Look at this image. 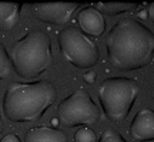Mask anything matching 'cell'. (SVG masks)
I'll use <instances>...</instances> for the list:
<instances>
[{"label": "cell", "mask_w": 154, "mask_h": 142, "mask_svg": "<svg viewBox=\"0 0 154 142\" xmlns=\"http://www.w3.org/2000/svg\"><path fill=\"white\" fill-rule=\"evenodd\" d=\"M74 142H97V135L91 128H80L74 134Z\"/></svg>", "instance_id": "5bb4252c"}, {"label": "cell", "mask_w": 154, "mask_h": 142, "mask_svg": "<svg viewBox=\"0 0 154 142\" xmlns=\"http://www.w3.org/2000/svg\"><path fill=\"white\" fill-rule=\"evenodd\" d=\"M96 77H97L96 71H87V72L83 75V78H84V81L87 82V84H93V82L96 81Z\"/></svg>", "instance_id": "2e32d148"}, {"label": "cell", "mask_w": 154, "mask_h": 142, "mask_svg": "<svg viewBox=\"0 0 154 142\" xmlns=\"http://www.w3.org/2000/svg\"><path fill=\"white\" fill-rule=\"evenodd\" d=\"M149 142H153V141H149Z\"/></svg>", "instance_id": "7402d4cb"}, {"label": "cell", "mask_w": 154, "mask_h": 142, "mask_svg": "<svg viewBox=\"0 0 154 142\" xmlns=\"http://www.w3.org/2000/svg\"><path fill=\"white\" fill-rule=\"evenodd\" d=\"M128 134L134 141L149 142L154 138V112L149 108L140 109L128 126Z\"/></svg>", "instance_id": "ba28073f"}, {"label": "cell", "mask_w": 154, "mask_h": 142, "mask_svg": "<svg viewBox=\"0 0 154 142\" xmlns=\"http://www.w3.org/2000/svg\"><path fill=\"white\" fill-rule=\"evenodd\" d=\"M140 94V87L134 78L109 77L100 82L99 101L107 120L123 122L128 117Z\"/></svg>", "instance_id": "277c9868"}, {"label": "cell", "mask_w": 154, "mask_h": 142, "mask_svg": "<svg viewBox=\"0 0 154 142\" xmlns=\"http://www.w3.org/2000/svg\"><path fill=\"white\" fill-rule=\"evenodd\" d=\"M107 60L119 71H136L153 61L154 34L136 19L119 20L106 36Z\"/></svg>", "instance_id": "6da1fadb"}, {"label": "cell", "mask_w": 154, "mask_h": 142, "mask_svg": "<svg viewBox=\"0 0 154 142\" xmlns=\"http://www.w3.org/2000/svg\"><path fill=\"white\" fill-rule=\"evenodd\" d=\"M11 70L24 80H33L53 64L51 38L42 30H32L10 47Z\"/></svg>", "instance_id": "3957f363"}, {"label": "cell", "mask_w": 154, "mask_h": 142, "mask_svg": "<svg viewBox=\"0 0 154 142\" xmlns=\"http://www.w3.org/2000/svg\"><path fill=\"white\" fill-rule=\"evenodd\" d=\"M24 142H69V137L63 129L40 125L26 132Z\"/></svg>", "instance_id": "30bf717a"}, {"label": "cell", "mask_w": 154, "mask_h": 142, "mask_svg": "<svg viewBox=\"0 0 154 142\" xmlns=\"http://www.w3.org/2000/svg\"><path fill=\"white\" fill-rule=\"evenodd\" d=\"M93 9L99 11L100 14H107V16H117L121 13L130 11L136 7L131 1H99L91 6Z\"/></svg>", "instance_id": "7c38bea8"}, {"label": "cell", "mask_w": 154, "mask_h": 142, "mask_svg": "<svg viewBox=\"0 0 154 142\" xmlns=\"http://www.w3.org/2000/svg\"><path fill=\"white\" fill-rule=\"evenodd\" d=\"M57 121L66 128H87L100 121V108L91 95L80 88L57 105Z\"/></svg>", "instance_id": "8992f818"}, {"label": "cell", "mask_w": 154, "mask_h": 142, "mask_svg": "<svg viewBox=\"0 0 154 142\" xmlns=\"http://www.w3.org/2000/svg\"><path fill=\"white\" fill-rule=\"evenodd\" d=\"M11 71V63L9 58V53L3 44L0 43V81L6 80L7 77L10 75Z\"/></svg>", "instance_id": "4fadbf2b"}, {"label": "cell", "mask_w": 154, "mask_h": 142, "mask_svg": "<svg viewBox=\"0 0 154 142\" xmlns=\"http://www.w3.org/2000/svg\"><path fill=\"white\" fill-rule=\"evenodd\" d=\"M3 129H5V128H3V121H2V115H0V134L3 132Z\"/></svg>", "instance_id": "ffe728a7"}, {"label": "cell", "mask_w": 154, "mask_h": 142, "mask_svg": "<svg viewBox=\"0 0 154 142\" xmlns=\"http://www.w3.org/2000/svg\"><path fill=\"white\" fill-rule=\"evenodd\" d=\"M137 16L140 17V19H147V17H149V14H147V10H138Z\"/></svg>", "instance_id": "d6986e66"}, {"label": "cell", "mask_w": 154, "mask_h": 142, "mask_svg": "<svg viewBox=\"0 0 154 142\" xmlns=\"http://www.w3.org/2000/svg\"><path fill=\"white\" fill-rule=\"evenodd\" d=\"M97 142H127L124 138L121 137V134L119 131H116L113 128H107L101 132L100 138Z\"/></svg>", "instance_id": "9a60e30c"}, {"label": "cell", "mask_w": 154, "mask_h": 142, "mask_svg": "<svg viewBox=\"0 0 154 142\" xmlns=\"http://www.w3.org/2000/svg\"><path fill=\"white\" fill-rule=\"evenodd\" d=\"M79 30L88 37H100L106 30V20L103 14L93 9L91 6H86L77 14Z\"/></svg>", "instance_id": "9c48e42d"}, {"label": "cell", "mask_w": 154, "mask_h": 142, "mask_svg": "<svg viewBox=\"0 0 154 142\" xmlns=\"http://www.w3.org/2000/svg\"><path fill=\"white\" fill-rule=\"evenodd\" d=\"M57 91L53 82H10L3 95L5 117L16 124L37 121L54 104Z\"/></svg>", "instance_id": "7a4b0ae2"}, {"label": "cell", "mask_w": 154, "mask_h": 142, "mask_svg": "<svg viewBox=\"0 0 154 142\" xmlns=\"http://www.w3.org/2000/svg\"><path fill=\"white\" fill-rule=\"evenodd\" d=\"M22 6L19 3H0V31H10L20 20Z\"/></svg>", "instance_id": "8fae6325"}, {"label": "cell", "mask_w": 154, "mask_h": 142, "mask_svg": "<svg viewBox=\"0 0 154 142\" xmlns=\"http://www.w3.org/2000/svg\"><path fill=\"white\" fill-rule=\"evenodd\" d=\"M80 3L69 1V3H36L32 4V13L38 22L54 24V26H66L72 20L73 14L79 10Z\"/></svg>", "instance_id": "52a82bcc"}, {"label": "cell", "mask_w": 154, "mask_h": 142, "mask_svg": "<svg viewBox=\"0 0 154 142\" xmlns=\"http://www.w3.org/2000/svg\"><path fill=\"white\" fill-rule=\"evenodd\" d=\"M0 142H22V139L19 138L17 134H7L6 137H3V139Z\"/></svg>", "instance_id": "e0dca14e"}, {"label": "cell", "mask_w": 154, "mask_h": 142, "mask_svg": "<svg viewBox=\"0 0 154 142\" xmlns=\"http://www.w3.org/2000/svg\"><path fill=\"white\" fill-rule=\"evenodd\" d=\"M147 11V14H149V19L151 20V22H154V3H150L149 4V9H146Z\"/></svg>", "instance_id": "ac0fdd59"}, {"label": "cell", "mask_w": 154, "mask_h": 142, "mask_svg": "<svg viewBox=\"0 0 154 142\" xmlns=\"http://www.w3.org/2000/svg\"><path fill=\"white\" fill-rule=\"evenodd\" d=\"M51 124H53V125H57V124H59L57 118H53V120H51Z\"/></svg>", "instance_id": "44dd1931"}, {"label": "cell", "mask_w": 154, "mask_h": 142, "mask_svg": "<svg viewBox=\"0 0 154 142\" xmlns=\"http://www.w3.org/2000/svg\"><path fill=\"white\" fill-rule=\"evenodd\" d=\"M57 41L61 55L69 64L90 70L99 63L100 53L96 41L82 33L79 27H64L57 36Z\"/></svg>", "instance_id": "5b68a950"}]
</instances>
